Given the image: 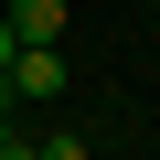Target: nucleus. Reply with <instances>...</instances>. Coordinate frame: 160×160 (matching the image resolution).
<instances>
[{"instance_id":"nucleus-4","label":"nucleus","mask_w":160,"mask_h":160,"mask_svg":"<svg viewBox=\"0 0 160 160\" xmlns=\"http://www.w3.org/2000/svg\"><path fill=\"white\" fill-rule=\"evenodd\" d=\"M11 149H22V118H11V107H0V160H11Z\"/></svg>"},{"instance_id":"nucleus-3","label":"nucleus","mask_w":160,"mask_h":160,"mask_svg":"<svg viewBox=\"0 0 160 160\" xmlns=\"http://www.w3.org/2000/svg\"><path fill=\"white\" fill-rule=\"evenodd\" d=\"M32 160H96V149L75 139V128H53V139H32Z\"/></svg>"},{"instance_id":"nucleus-2","label":"nucleus","mask_w":160,"mask_h":160,"mask_svg":"<svg viewBox=\"0 0 160 160\" xmlns=\"http://www.w3.org/2000/svg\"><path fill=\"white\" fill-rule=\"evenodd\" d=\"M0 22H11V43H22V53H53L75 11H64V0H0Z\"/></svg>"},{"instance_id":"nucleus-1","label":"nucleus","mask_w":160,"mask_h":160,"mask_svg":"<svg viewBox=\"0 0 160 160\" xmlns=\"http://www.w3.org/2000/svg\"><path fill=\"white\" fill-rule=\"evenodd\" d=\"M53 96H64V53H11V75H0V107L22 118V107H53Z\"/></svg>"},{"instance_id":"nucleus-5","label":"nucleus","mask_w":160,"mask_h":160,"mask_svg":"<svg viewBox=\"0 0 160 160\" xmlns=\"http://www.w3.org/2000/svg\"><path fill=\"white\" fill-rule=\"evenodd\" d=\"M11 53H22V43H11V22H0V75H11Z\"/></svg>"}]
</instances>
